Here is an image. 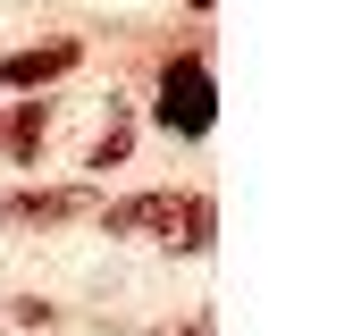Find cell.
<instances>
[{
    "instance_id": "cell-1",
    "label": "cell",
    "mask_w": 361,
    "mask_h": 336,
    "mask_svg": "<svg viewBox=\"0 0 361 336\" xmlns=\"http://www.w3.org/2000/svg\"><path fill=\"white\" fill-rule=\"evenodd\" d=\"M92 219H101V236H135V244H177V252H210V236H219V202H210V193H177V185H152V193L101 202Z\"/></svg>"
},
{
    "instance_id": "cell-5",
    "label": "cell",
    "mask_w": 361,
    "mask_h": 336,
    "mask_svg": "<svg viewBox=\"0 0 361 336\" xmlns=\"http://www.w3.org/2000/svg\"><path fill=\"white\" fill-rule=\"evenodd\" d=\"M42 143H51V101H8V118H0V152L8 168H42Z\"/></svg>"
},
{
    "instance_id": "cell-2",
    "label": "cell",
    "mask_w": 361,
    "mask_h": 336,
    "mask_svg": "<svg viewBox=\"0 0 361 336\" xmlns=\"http://www.w3.org/2000/svg\"><path fill=\"white\" fill-rule=\"evenodd\" d=\"M152 126H160V135H177V143H202V135L219 126V84H210V51H202V42H193V51H177V59L160 68Z\"/></svg>"
},
{
    "instance_id": "cell-8",
    "label": "cell",
    "mask_w": 361,
    "mask_h": 336,
    "mask_svg": "<svg viewBox=\"0 0 361 336\" xmlns=\"http://www.w3.org/2000/svg\"><path fill=\"white\" fill-rule=\"evenodd\" d=\"M152 336H210V320H185V328H152Z\"/></svg>"
},
{
    "instance_id": "cell-3",
    "label": "cell",
    "mask_w": 361,
    "mask_h": 336,
    "mask_svg": "<svg viewBox=\"0 0 361 336\" xmlns=\"http://www.w3.org/2000/svg\"><path fill=\"white\" fill-rule=\"evenodd\" d=\"M101 193L92 185H8L0 193V219L8 227H68V219H92Z\"/></svg>"
},
{
    "instance_id": "cell-6",
    "label": "cell",
    "mask_w": 361,
    "mask_h": 336,
    "mask_svg": "<svg viewBox=\"0 0 361 336\" xmlns=\"http://www.w3.org/2000/svg\"><path fill=\"white\" fill-rule=\"evenodd\" d=\"M126 152H135V109H126V101H109V118H101V135H92L85 168H118Z\"/></svg>"
},
{
    "instance_id": "cell-9",
    "label": "cell",
    "mask_w": 361,
    "mask_h": 336,
    "mask_svg": "<svg viewBox=\"0 0 361 336\" xmlns=\"http://www.w3.org/2000/svg\"><path fill=\"white\" fill-rule=\"evenodd\" d=\"M185 8H193V17H210V8H219V0H185Z\"/></svg>"
},
{
    "instance_id": "cell-4",
    "label": "cell",
    "mask_w": 361,
    "mask_h": 336,
    "mask_svg": "<svg viewBox=\"0 0 361 336\" xmlns=\"http://www.w3.org/2000/svg\"><path fill=\"white\" fill-rule=\"evenodd\" d=\"M76 59H85V42H76V34L25 42V51H0V92H42V84H59V76H68Z\"/></svg>"
},
{
    "instance_id": "cell-7",
    "label": "cell",
    "mask_w": 361,
    "mask_h": 336,
    "mask_svg": "<svg viewBox=\"0 0 361 336\" xmlns=\"http://www.w3.org/2000/svg\"><path fill=\"white\" fill-rule=\"evenodd\" d=\"M8 320H17V328H51V320H59V311H51V303H34V294H25V303H8Z\"/></svg>"
}]
</instances>
